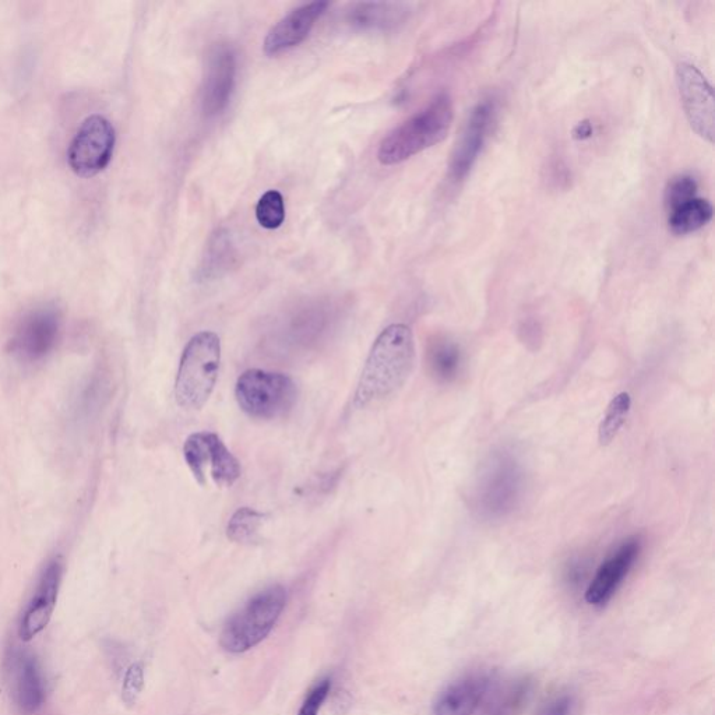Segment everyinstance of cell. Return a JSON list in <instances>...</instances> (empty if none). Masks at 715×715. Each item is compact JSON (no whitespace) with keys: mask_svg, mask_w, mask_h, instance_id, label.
Returning a JSON list of instances; mask_svg holds the SVG:
<instances>
[{"mask_svg":"<svg viewBox=\"0 0 715 715\" xmlns=\"http://www.w3.org/2000/svg\"><path fill=\"white\" fill-rule=\"evenodd\" d=\"M415 362L414 336L405 324H392L376 338L359 379L355 405L385 400L410 378Z\"/></svg>","mask_w":715,"mask_h":715,"instance_id":"cell-1","label":"cell"},{"mask_svg":"<svg viewBox=\"0 0 715 715\" xmlns=\"http://www.w3.org/2000/svg\"><path fill=\"white\" fill-rule=\"evenodd\" d=\"M453 119L452 98L439 94L383 139L378 151L380 164H400L443 142L452 129Z\"/></svg>","mask_w":715,"mask_h":715,"instance_id":"cell-2","label":"cell"},{"mask_svg":"<svg viewBox=\"0 0 715 715\" xmlns=\"http://www.w3.org/2000/svg\"><path fill=\"white\" fill-rule=\"evenodd\" d=\"M221 364V341L216 333L202 331L183 350L175 383V397L186 410H199L216 387Z\"/></svg>","mask_w":715,"mask_h":715,"instance_id":"cell-3","label":"cell"},{"mask_svg":"<svg viewBox=\"0 0 715 715\" xmlns=\"http://www.w3.org/2000/svg\"><path fill=\"white\" fill-rule=\"evenodd\" d=\"M287 604V591L283 586H271L260 591L237 614L231 616L220 644L230 653H245L262 643L283 614Z\"/></svg>","mask_w":715,"mask_h":715,"instance_id":"cell-4","label":"cell"},{"mask_svg":"<svg viewBox=\"0 0 715 715\" xmlns=\"http://www.w3.org/2000/svg\"><path fill=\"white\" fill-rule=\"evenodd\" d=\"M235 397L239 408L250 418L271 421L294 408L298 389L285 373L249 369L239 376Z\"/></svg>","mask_w":715,"mask_h":715,"instance_id":"cell-5","label":"cell"},{"mask_svg":"<svg viewBox=\"0 0 715 715\" xmlns=\"http://www.w3.org/2000/svg\"><path fill=\"white\" fill-rule=\"evenodd\" d=\"M183 457L200 485L211 478L217 486L230 488L241 477V464L217 433H193L183 445Z\"/></svg>","mask_w":715,"mask_h":715,"instance_id":"cell-6","label":"cell"},{"mask_svg":"<svg viewBox=\"0 0 715 715\" xmlns=\"http://www.w3.org/2000/svg\"><path fill=\"white\" fill-rule=\"evenodd\" d=\"M115 129L107 118L91 115L84 119L68 151L70 167L81 176L102 171L114 154Z\"/></svg>","mask_w":715,"mask_h":715,"instance_id":"cell-7","label":"cell"},{"mask_svg":"<svg viewBox=\"0 0 715 715\" xmlns=\"http://www.w3.org/2000/svg\"><path fill=\"white\" fill-rule=\"evenodd\" d=\"M676 83L686 118L697 135L713 144L715 132L714 91L703 73L690 63H679Z\"/></svg>","mask_w":715,"mask_h":715,"instance_id":"cell-8","label":"cell"},{"mask_svg":"<svg viewBox=\"0 0 715 715\" xmlns=\"http://www.w3.org/2000/svg\"><path fill=\"white\" fill-rule=\"evenodd\" d=\"M61 324V313L55 306H42L28 313L10 341L13 354L23 362L47 357L58 343Z\"/></svg>","mask_w":715,"mask_h":715,"instance_id":"cell-9","label":"cell"},{"mask_svg":"<svg viewBox=\"0 0 715 715\" xmlns=\"http://www.w3.org/2000/svg\"><path fill=\"white\" fill-rule=\"evenodd\" d=\"M495 116L496 102L493 100L479 102L471 112L450 160L449 178L453 183L464 181L474 168L488 140Z\"/></svg>","mask_w":715,"mask_h":715,"instance_id":"cell-10","label":"cell"},{"mask_svg":"<svg viewBox=\"0 0 715 715\" xmlns=\"http://www.w3.org/2000/svg\"><path fill=\"white\" fill-rule=\"evenodd\" d=\"M237 83V55L220 44L210 52L202 93V108L209 118L223 114L231 102Z\"/></svg>","mask_w":715,"mask_h":715,"instance_id":"cell-11","label":"cell"},{"mask_svg":"<svg viewBox=\"0 0 715 715\" xmlns=\"http://www.w3.org/2000/svg\"><path fill=\"white\" fill-rule=\"evenodd\" d=\"M63 565L61 560L54 559L45 567L40 583L35 590L34 597L27 605L21 618L19 636L23 641L35 639L51 622L52 615L58 602L59 588H61Z\"/></svg>","mask_w":715,"mask_h":715,"instance_id":"cell-12","label":"cell"},{"mask_svg":"<svg viewBox=\"0 0 715 715\" xmlns=\"http://www.w3.org/2000/svg\"><path fill=\"white\" fill-rule=\"evenodd\" d=\"M327 7H329V3L318 0V2L306 3V5L292 10L284 19L278 21L266 35L263 44L264 52L267 55H278L288 49L298 47L311 34L316 21L326 13Z\"/></svg>","mask_w":715,"mask_h":715,"instance_id":"cell-13","label":"cell"},{"mask_svg":"<svg viewBox=\"0 0 715 715\" xmlns=\"http://www.w3.org/2000/svg\"><path fill=\"white\" fill-rule=\"evenodd\" d=\"M640 541L637 538L626 541L611 558L602 563L594 580L586 591V601L594 607H604L614 597L630 569L635 565L640 554Z\"/></svg>","mask_w":715,"mask_h":715,"instance_id":"cell-14","label":"cell"},{"mask_svg":"<svg viewBox=\"0 0 715 715\" xmlns=\"http://www.w3.org/2000/svg\"><path fill=\"white\" fill-rule=\"evenodd\" d=\"M491 678L485 672L461 676L446 686L433 703V715H473L488 692Z\"/></svg>","mask_w":715,"mask_h":715,"instance_id":"cell-15","label":"cell"},{"mask_svg":"<svg viewBox=\"0 0 715 715\" xmlns=\"http://www.w3.org/2000/svg\"><path fill=\"white\" fill-rule=\"evenodd\" d=\"M408 7L401 3L365 2L352 6L348 23L359 30H393L407 20Z\"/></svg>","mask_w":715,"mask_h":715,"instance_id":"cell-16","label":"cell"},{"mask_svg":"<svg viewBox=\"0 0 715 715\" xmlns=\"http://www.w3.org/2000/svg\"><path fill=\"white\" fill-rule=\"evenodd\" d=\"M16 696L21 711L26 714L37 713L44 704L45 690L40 667L31 655H21L17 661Z\"/></svg>","mask_w":715,"mask_h":715,"instance_id":"cell-17","label":"cell"},{"mask_svg":"<svg viewBox=\"0 0 715 715\" xmlns=\"http://www.w3.org/2000/svg\"><path fill=\"white\" fill-rule=\"evenodd\" d=\"M711 218H713V206L709 200L695 197L669 213V230L676 235L692 234L702 230L704 225L710 223Z\"/></svg>","mask_w":715,"mask_h":715,"instance_id":"cell-18","label":"cell"},{"mask_svg":"<svg viewBox=\"0 0 715 715\" xmlns=\"http://www.w3.org/2000/svg\"><path fill=\"white\" fill-rule=\"evenodd\" d=\"M264 516L252 507H241L228 521L227 537L237 544H252L259 537Z\"/></svg>","mask_w":715,"mask_h":715,"instance_id":"cell-19","label":"cell"},{"mask_svg":"<svg viewBox=\"0 0 715 715\" xmlns=\"http://www.w3.org/2000/svg\"><path fill=\"white\" fill-rule=\"evenodd\" d=\"M630 408H632V397L629 393H619L612 398L598 431V439L602 446L609 445L616 438L629 417Z\"/></svg>","mask_w":715,"mask_h":715,"instance_id":"cell-20","label":"cell"},{"mask_svg":"<svg viewBox=\"0 0 715 715\" xmlns=\"http://www.w3.org/2000/svg\"><path fill=\"white\" fill-rule=\"evenodd\" d=\"M429 366L436 378L450 380L460 366V352L449 341H436L429 350Z\"/></svg>","mask_w":715,"mask_h":715,"instance_id":"cell-21","label":"cell"},{"mask_svg":"<svg viewBox=\"0 0 715 715\" xmlns=\"http://www.w3.org/2000/svg\"><path fill=\"white\" fill-rule=\"evenodd\" d=\"M257 223L266 230H277L285 220L284 197L277 190H269L256 206Z\"/></svg>","mask_w":715,"mask_h":715,"instance_id":"cell-22","label":"cell"},{"mask_svg":"<svg viewBox=\"0 0 715 715\" xmlns=\"http://www.w3.org/2000/svg\"><path fill=\"white\" fill-rule=\"evenodd\" d=\"M697 192V182L693 176L679 175L669 181L665 189V207L669 213L678 209L682 204L695 199Z\"/></svg>","mask_w":715,"mask_h":715,"instance_id":"cell-23","label":"cell"},{"mask_svg":"<svg viewBox=\"0 0 715 715\" xmlns=\"http://www.w3.org/2000/svg\"><path fill=\"white\" fill-rule=\"evenodd\" d=\"M144 686V671L142 664H133L123 679L122 699L128 706L136 704Z\"/></svg>","mask_w":715,"mask_h":715,"instance_id":"cell-24","label":"cell"},{"mask_svg":"<svg viewBox=\"0 0 715 715\" xmlns=\"http://www.w3.org/2000/svg\"><path fill=\"white\" fill-rule=\"evenodd\" d=\"M330 689V679H324V681L320 682L319 685L316 686L311 693H309V696L306 697L298 715H318L324 700H326L327 696H329Z\"/></svg>","mask_w":715,"mask_h":715,"instance_id":"cell-25","label":"cell"},{"mask_svg":"<svg viewBox=\"0 0 715 715\" xmlns=\"http://www.w3.org/2000/svg\"><path fill=\"white\" fill-rule=\"evenodd\" d=\"M570 709H572V699L569 696H560L548 704L542 715H569Z\"/></svg>","mask_w":715,"mask_h":715,"instance_id":"cell-26","label":"cell"},{"mask_svg":"<svg viewBox=\"0 0 715 715\" xmlns=\"http://www.w3.org/2000/svg\"><path fill=\"white\" fill-rule=\"evenodd\" d=\"M514 702H516V700L510 699L505 703H500L499 706L496 707V709L489 715H510Z\"/></svg>","mask_w":715,"mask_h":715,"instance_id":"cell-27","label":"cell"}]
</instances>
